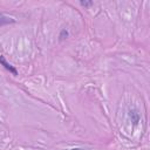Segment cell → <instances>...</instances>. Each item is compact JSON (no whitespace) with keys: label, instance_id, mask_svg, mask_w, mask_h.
I'll return each instance as SVG.
<instances>
[{"label":"cell","instance_id":"1","mask_svg":"<svg viewBox=\"0 0 150 150\" xmlns=\"http://www.w3.org/2000/svg\"><path fill=\"white\" fill-rule=\"evenodd\" d=\"M0 63H1V66H4V68L7 69L9 73H12L13 75H18V70L15 69V67L12 66L9 62H7L4 55H0Z\"/></svg>","mask_w":150,"mask_h":150},{"label":"cell","instance_id":"2","mask_svg":"<svg viewBox=\"0 0 150 150\" xmlns=\"http://www.w3.org/2000/svg\"><path fill=\"white\" fill-rule=\"evenodd\" d=\"M129 117L131 118V122H132L135 125H136V124L139 122V118H141L138 110H137V109H134V108L129 110Z\"/></svg>","mask_w":150,"mask_h":150},{"label":"cell","instance_id":"3","mask_svg":"<svg viewBox=\"0 0 150 150\" xmlns=\"http://www.w3.org/2000/svg\"><path fill=\"white\" fill-rule=\"evenodd\" d=\"M15 20L13 18H9L7 15H5L4 13L0 12V27L2 26H6V25H9V23H13Z\"/></svg>","mask_w":150,"mask_h":150},{"label":"cell","instance_id":"4","mask_svg":"<svg viewBox=\"0 0 150 150\" xmlns=\"http://www.w3.org/2000/svg\"><path fill=\"white\" fill-rule=\"evenodd\" d=\"M67 36H68V32H67L66 29H62V30H61V33H60V35H59L60 40H63V39H66Z\"/></svg>","mask_w":150,"mask_h":150},{"label":"cell","instance_id":"5","mask_svg":"<svg viewBox=\"0 0 150 150\" xmlns=\"http://www.w3.org/2000/svg\"><path fill=\"white\" fill-rule=\"evenodd\" d=\"M80 5L83 6V7H89V6L93 5V2L91 1H80Z\"/></svg>","mask_w":150,"mask_h":150},{"label":"cell","instance_id":"6","mask_svg":"<svg viewBox=\"0 0 150 150\" xmlns=\"http://www.w3.org/2000/svg\"><path fill=\"white\" fill-rule=\"evenodd\" d=\"M71 150H88V149H84V148H73Z\"/></svg>","mask_w":150,"mask_h":150}]
</instances>
